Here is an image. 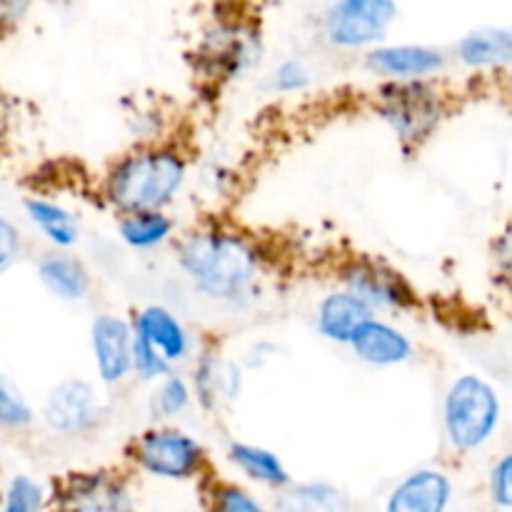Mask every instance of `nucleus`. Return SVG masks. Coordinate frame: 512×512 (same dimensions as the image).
<instances>
[{"label": "nucleus", "mask_w": 512, "mask_h": 512, "mask_svg": "<svg viewBox=\"0 0 512 512\" xmlns=\"http://www.w3.org/2000/svg\"><path fill=\"white\" fill-rule=\"evenodd\" d=\"M178 265L208 298L238 300L255 285L260 255L243 235L213 228L198 230L183 240Z\"/></svg>", "instance_id": "1"}, {"label": "nucleus", "mask_w": 512, "mask_h": 512, "mask_svg": "<svg viewBox=\"0 0 512 512\" xmlns=\"http://www.w3.org/2000/svg\"><path fill=\"white\" fill-rule=\"evenodd\" d=\"M185 183L183 155L170 148H138L123 155L105 178V198L123 215L160 213Z\"/></svg>", "instance_id": "2"}, {"label": "nucleus", "mask_w": 512, "mask_h": 512, "mask_svg": "<svg viewBox=\"0 0 512 512\" xmlns=\"http://www.w3.org/2000/svg\"><path fill=\"white\" fill-rule=\"evenodd\" d=\"M503 415L498 393L480 375H460L445 393L443 423L450 445L460 453L483 448L495 435Z\"/></svg>", "instance_id": "3"}, {"label": "nucleus", "mask_w": 512, "mask_h": 512, "mask_svg": "<svg viewBox=\"0 0 512 512\" xmlns=\"http://www.w3.org/2000/svg\"><path fill=\"white\" fill-rule=\"evenodd\" d=\"M378 110L403 145H423L445 118V98L428 80H390L378 93Z\"/></svg>", "instance_id": "4"}, {"label": "nucleus", "mask_w": 512, "mask_h": 512, "mask_svg": "<svg viewBox=\"0 0 512 512\" xmlns=\"http://www.w3.org/2000/svg\"><path fill=\"white\" fill-rule=\"evenodd\" d=\"M130 458L155 478L188 480L203 470L205 448L178 428H153L133 440Z\"/></svg>", "instance_id": "5"}, {"label": "nucleus", "mask_w": 512, "mask_h": 512, "mask_svg": "<svg viewBox=\"0 0 512 512\" xmlns=\"http://www.w3.org/2000/svg\"><path fill=\"white\" fill-rule=\"evenodd\" d=\"M395 15L398 5L390 0H340L325 10L323 33L335 48H365L388 35Z\"/></svg>", "instance_id": "6"}, {"label": "nucleus", "mask_w": 512, "mask_h": 512, "mask_svg": "<svg viewBox=\"0 0 512 512\" xmlns=\"http://www.w3.org/2000/svg\"><path fill=\"white\" fill-rule=\"evenodd\" d=\"M53 512H135L133 493L113 473H78L60 483Z\"/></svg>", "instance_id": "7"}, {"label": "nucleus", "mask_w": 512, "mask_h": 512, "mask_svg": "<svg viewBox=\"0 0 512 512\" xmlns=\"http://www.w3.org/2000/svg\"><path fill=\"white\" fill-rule=\"evenodd\" d=\"M345 290L373 310H405L415 305L408 280L383 260H353L345 268Z\"/></svg>", "instance_id": "8"}, {"label": "nucleus", "mask_w": 512, "mask_h": 512, "mask_svg": "<svg viewBox=\"0 0 512 512\" xmlns=\"http://www.w3.org/2000/svg\"><path fill=\"white\" fill-rule=\"evenodd\" d=\"M45 423L60 435H80L103 423V405L98 395L83 380H65L50 390L45 400Z\"/></svg>", "instance_id": "9"}, {"label": "nucleus", "mask_w": 512, "mask_h": 512, "mask_svg": "<svg viewBox=\"0 0 512 512\" xmlns=\"http://www.w3.org/2000/svg\"><path fill=\"white\" fill-rule=\"evenodd\" d=\"M95 368L105 385H115L133 370L135 330L120 315L103 313L93 320L90 328Z\"/></svg>", "instance_id": "10"}, {"label": "nucleus", "mask_w": 512, "mask_h": 512, "mask_svg": "<svg viewBox=\"0 0 512 512\" xmlns=\"http://www.w3.org/2000/svg\"><path fill=\"white\" fill-rule=\"evenodd\" d=\"M453 480L433 468H423L400 480L390 493L385 512H448Z\"/></svg>", "instance_id": "11"}, {"label": "nucleus", "mask_w": 512, "mask_h": 512, "mask_svg": "<svg viewBox=\"0 0 512 512\" xmlns=\"http://www.w3.org/2000/svg\"><path fill=\"white\" fill-rule=\"evenodd\" d=\"M370 70L395 80H420L445 68V55L428 45H380L365 58Z\"/></svg>", "instance_id": "12"}, {"label": "nucleus", "mask_w": 512, "mask_h": 512, "mask_svg": "<svg viewBox=\"0 0 512 512\" xmlns=\"http://www.w3.org/2000/svg\"><path fill=\"white\" fill-rule=\"evenodd\" d=\"M258 48V38L248 35L243 28L218 25L210 33H205L203 45H200V60L223 78H233L253 63Z\"/></svg>", "instance_id": "13"}, {"label": "nucleus", "mask_w": 512, "mask_h": 512, "mask_svg": "<svg viewBox=\"0 0 512 512\" xmlns=\"http://www.w3.org/2000/svg\"><path fill=\"white\" fill-rule=\"evenodd\" d=\"M133 330L138 338H143L170 365L188 358L190 335L170 310L160 308V305H148V308L135 315Z\"/></svg>", "instance_id": "14"}, {"label": "nucleus", "mask_w": 512, "mask_h": 512, "mask_svg": "<svg viewBox=\"0 0 512 512\" xmlns=\"http://www.w3.org/2000/svg\"><path fill=\"white\" fill-rule=\"evenodd\" d=\"M350 348L363 363L375 365V368H388V365H400L413 355V343L403 330L393 328L383 320H368L350 340Z\"/></svg>", "instance_id": "15"}, {"label": "nucleus", "mask_w": 512, "mask_h": 512, "mask_svg": "<svg viewBox=\"0 0 512 512\" xmlns=\"http://www.w3.org/2000/svg\"><path fill=\"white\" fill-rule=\"evenodd\" d=\"M373 308L355 298L348 290L330 293L318 308V330L333 343L350 345L353 335L363 328L368 320H373Z\"/></svg>", "instance_id": "16"}, {"label": "nucleus", "mask_w": 512, "mask_h": 512, "mask_svg": "<svg viewBox=\"0 0 512 512\" xmlns=\"http://www.w3.org/2000/svg\"><path fill=\"white\" fill-rule=\"evenodd\" d=\"M463 65L475 70L503 68L512 65V30L508 28H475L458 40L455 48Z\"/></svg>", "instance_id": "17"}, {"label": "nucleus", "mask_w": 512, "mask_h": 512, "mask_svg": "<svg viewBox=\"0 0 512 512\" xmlns=\"http://www.w3.org/2000/svg\"><path fill=\"white\" fill-rule=\"evenodd\" d=\"M240 390V370L233 363H223L218 355L205 353L195 368V395L203 408L213 410L220 398L233 400Z\"/></svg>", "instance_id": "18"}, {"label": "nucleus", "mask_w": 512, "mask_h": 512, "mask_svg": "<svg viewBox=\"0 0 512 512\" xmlns=\"http://www.w3.org/2000/svg\"><path fill=\"white\" fill-rule=\"evenodd\" d=\"M38 278L55 298L68 300V303L83 300L90 290L88 270L68 255H48L40 260Z\"/></svg>", "instance_id": "19"}, {"label": "nucleus", "mask_w": 512, "mask_h": 512, "mask_svg": "<svg viewBox=\"0 0 512 512\" xmlns=\"http://www.w3.org/2000/svg\"><path fill=\"white\" fill-rule=\"evenodd\" d=\"M230 463L238 470H243L248 478H253L255 483L270 485V488H290V473L285 470L283 460L278 458L270 450L258 448V445L248 443H230L228 448Z\"/></svg>", "instance_id": "20"}, {"label": "nucleus", "mask_w": 512, "mask_h": 512, "mask_svg": "<svg viewBox=\"0 0 512 512\" xmlns=\"http://www.w3.org/2000/svg\"><path fill=\"white\" fill-rule=\"evenodd\" d=\"M275 512H345L343 493L320 480L290 485L275 500Z\"/></svg>", "instance_id": "21"}, {"label": "nucleus", "mask_w": 512, "mask_h": 512, "mask_svg": "<svg viewBox=\"0 0 512 512\" xmlns=\"http://www.w3.org/2000/svg\"><path fill=\"white\" fill-rule=\"evenodd\" d=\"M25 213L33 220L35 228L43 230L45 238L53 245H58V248H70V245H75V240H78V220H75V215L68 213L63 205L50 203V200L43 198H30L28 203H25Z\"/></svg>", "instance_id": "22"}, {"label": "nucleus", "mask_w": 512, "mask_h": 512, "mask_svg": "<svg viewBox=\"0 0 512 512\" xmlns=\"http://www.w3.org/2000/svg\"><path fill=\"white\" fill-rule=\"evenodd\" d=\"M118 233L130 248L150 250L155 245H163L173 235V220L165 213L123 215V220L118 223Z\"/></svg>", "instance_id": "23"}, {"label": "nucleus", "mask_w": 512, "mask_h": 512, "mask_svg": "<svg viewBox=\"0 0 512 512\" xmlns=\"http://www.w3.org/2000/svg\"><path fill=\"white\" fill-rule=\"evenodd\" d=\"M45 493L28 475H15L5 490L3 512H43Z\"/></svg>", "instance_id": "24"}, {"label": "nucleus", "mask_w": 512, "mask_h": 512, "mask_svg": "<svg viewBox=\"0 0 512 512\" xmlns=\"http://www.w3.org/2000/svg\"><path fill=\"white\" fill-rule=\"evenodd\" d=\"M33 423V410L25 403L23 395L13 390V385L3 378L0 383V425L5 430H20L28 428Z\"/></svg>", "instance_id": "25"}, {"label": "nucleus", "mask_w": 512, "mask_h": 512, "mask_svg": "<svg viewBox=\"0 0 512 512\" xmlns=\"http://www.w3.org/2000/svg\"><path fill=\"white\" fill-rule=\"evenodd\" d=\"M213 512H268L255 495L240 485H218L213 493Z\"/></svg>", "instance_id": "26"}, {"label": "nucleus", "mask_w": 512, "mask_h": 512, "mask_svg": "<svg viewBox=\"0 0 512 512\" xmlns=\"http://www.w3.org/2000/svg\"><path fill=\"white\" fill-rule=\"evenodd\" d=\"M133 370L143 380H158V378H170L173 373V365L168 360L160 358L143 338L135 335V348H133Z\"/></svg>", "instance_id": "27"}, {"label": "nucleus", "mask_w": 512, "mask_h": 512, "mask_svg": "<svg viewBox=\"0 0 512 512\" xmlns=\"http://www.w3.org/2000/svg\"><path fill=\"white\" fill-rule=\"evenodd\" d=\"M188 405H190L188 383L175 378V375L165 378V383L160 385V390L155 393V410H158L160 415H165V418H170V415L183 413Z\"/></svg>", "instance_id": "28"}, {"label": "nucleus", "mask_w": 512, "mask_h": 512, "mask_svg": "<svg viewBox=\"0 0 512 512\" xmlns=\"http://www.w3.org/2000/svg\"><path fill=\"white\" fill-rule=\"evenodd\" d=\"M488 490L495 508L512 510V453H505L493 465L488 478Z\"/></svg>", "instance_id": "29"}, {"label": "nucleus", "mask_w": 512, "mask_h": 512, "mask_svg": "<svg viewBox=\"0 0 512 512\" xmlns=\"http://www.w3.org/2000/svg\"><path fill=\"white\" fill-rule=\"evenodd\" d=\"M493 268L500 283L512 290V220L505 223L498 238L493 240Z\"/></svg>", "instance_id": "30"}, {"label": "nucleus", "mask_w": 512, "mask_h": 512, "mask_svg": "<svg viewBox=\"0 0 512 512\" xmlns=\"http://www.w3.org/2000/svg\"><path fill=\"white\" fill-rule=\"evenodd\" d=\"M310 83V73L305 68V63L300 60H285L275 68L273 73V85L280 93H293V90L305 88Z\"/></svg>", "instance_id": "31"}, {"label": "nucleus", "mask_w": 512, "mask_h": 512, "mask_svg": "<svg viewBox=\"0 0 512 512\" xmlns=\"http://www.w3.org/2000/svg\"><path fill=\"white\" fill-rule=\"evenodd\" d=\"M20 250V235L8 218L0 220V270H8L13 265L15 255Z\"/></svg>", "instance_id": "32"}, {"label": "nucleus", "mask_w": 512, "mask_h": 512, "mask_svg": "<svg viewBox=\"0 0 512 512\" xmlns=\"http://www.w3.org/2000/svg\"><path fill=\"white\" fill-rule=\"evenodd\" d=\"M508 80H510V88H512V65H510V75H508Z\"/></svg>", "instance_id": "33"}]
</instances>
